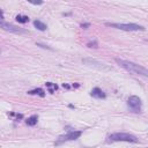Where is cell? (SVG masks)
Segmentation results:
<instances>
[{"instance_id": "cell-1", "label": "cell", "mask_w": 148, "mask_h": 148, "mask_svg": "<svg viewBox=\"0 0 148 148\" xmlns=\"http://www.w3.org/2000/svg\"><path fill=\"white\" fill-rule=\"evenodd\" d=\"M116 62L120 67L125 68L128 72H132L134 74H138V75H141L143 78H147L148 77V71L145 67H142V66H140V65H138L135 62H132V61H128V60H123V59H119V58H116Z\"/></svg>"}, {"instance_id": "cell-2", "label": "cell", "mask_w": 148, "mask_h": 148, "mask_svg": "<svg viewBox=\"0 0 148 148\" xmlns=\"http://www.w3.org/2000/svg\"><path fill=\"white\" fill-rule=\"evenodd\" d=\"M108 27H112L116 29H120V30H125V31H142L145 30V28L142 26L135 24V23H105Z\"/></svg>"}, {"instance_id": "cell-3", "label": "cell", "mask_w": 148, "mask_h": 148, "mask_svg": "<svg viewBox=\"0 0 148 148\" xmlns=\"http://www.w3.org/2000/svg\"><path fill=\"white\" fill-rule=\"evenodd\" d=\"M109 140L112 142H118V141H125V142H139V140L136 139V136L130 134V133H113L111 135H109Z\"/></svg>"}, {"instance_id": "cell-4", "label": "cell", "mask_w": 148, "mask_h": 148, "mask_svg": "<svg viewBox=\"0 0 148 148\" xmlns=\"http://www.w3.org/2000/svg\"><path fill=\"white\" fill-rule=\"evenodd\" d=\"M82 134L81 131H69L68 133L64 134V135H60L56 142V145H60L62 142H66V141H72V140H77L78 138H80Z\"/></svg>"}, {"instance_id": "cell-5", "label": "cell", "mask_w": 148, "mask_h": 148, "mask_svg": "<svg viewBox=\"0 0 148 148\" xmlns=\"http://www.w3.org/2000/svg\"><path fill=\"white\" fill-rule=\"evenodd\" d=\"M0 28H3L4 30L6 31H10V33H14V34H27L28 31L22 29V28H19L14 24H11V23H7L5 21H1L0 20Z\"/></svg>"}, {"instance_id": "cell-6", "label": "cell", "mask_w": 148, "mask_h": 148, "mask_svg": "<svg viewBox=\"0 0 148 148\" xmlns=\"http://www.w3.org/2000/svg\"><path fill=\"white\" fill-rule=\"evenodd\" d=\"M82 62L86 64V65H88V66L95 67V68H97V69H102V71H109V69H110V67L107 66L105 64L100 62V61H97V60H95V59H92V58H84V59H82Z\"/></svg>"}, {"instance_id": "cell-7", "label": "cell", "mask_w": 148, "mask_h": 148, "mask_svg": "<svg viewBox=\"0 0 148 148\" xmlns=\"http://www.w3.org/2000/svg\"><path fill=\"white\" fill-rule=\"evenodd\" d=\"M141 100L138 97V96H131L128 100H127V105L130 107L131 110H133L134 112H140L141 110Z\"/></svg>"}, {"instance_id": "cell-8", "label": "cell", "mask_w": 148, "mask_h": 148, "mask_svg": "<svg viewBox=\"0 0 148 148\" xmlns=\"http://www.w3.org/2000/svg\"><path fill=\"white\" fill-rule=\"evenodd\" d=\"M90 95L93 96V97H95V98H105V94H104V92L102 90V89H100V88H94L93 90H92V93H90Z\"/></svg>"}, {"instance_id": "cell-9", "label": "cell", "mask_w": 148, "mask_h": 148, "mask_svg": "<svg viewBox=\"0 0 148 148\" xmlns=\"http://www.w3.org/2000/svg\"><path fill=\"white\" fill-rule=\"evenodd\" d=\"M34 26L38 29V30H41V31H44V30H46V24L45 23H43L42 21H39V20H35L34 21Z\"/></svg>"}, {"instance_id": "cell-10", "label": "cell", "mask_w": 148, "mask_h": 148, "mask_svg": "<svg viewBox=\"0 0 148 148\" xmlns=\"http://www.w3.org/2000/svg\"><path fill=\"white\" fill-rule=\"evenodd\" d=\"M37 120H38V116H37V115H34V116L29 117V118L26 120V123H27L29 126H34V125L37 124Z\"/></svg>"}, {"instance_id": "cell-11", "label": "cell", "mask_w": 148, "mask_h": 148, "mask_svg": "<svg viewBox=\"0 0 148 148\" xmlns=\"http://www.w3.org/2000/svg\"><path fill=\"white\" fill-rule=\"evenodd\" d=\"M28 94H30V95H39L41 97H44V92H43V89H41V88H37V89H34V90H30V92H28Z\"/></svg>"}, {"instance_id": "cell-12", "label": "cell", "mask_w": 148, "mask_h": 148, "mask_svg": "<svg viewBox=\"0 0 148 148\" xmlns=\"http://www.w3.org/2000/svg\"><path fill=\"white\" fill-rule=\"evenodd\" d=\"M16 21L20 22V23H27L29 21V18L28 16H24V15H18L16 16Z\"/></svg>"}, {"instance_id": "cell-13", "label": "cell", "mask_w": 148, "mask_h": 148, "mask_svg": "<svg viewBox=\"0 0 148 148\" xmlns=\"http://www.w3.org/2000/svg\"><path fill=\"white\" fill-rule=\"evenodd\" d=\"M46 87L49 88V92L51 93V94H53V92L54 90H57V85L56 84H52V82H46Z\"/></svg>"}, {"instance_id": "cell-14", "label": "cell", "mask_w": 148, "mask_h": 148, "mask_svg": "<svg viewBox=\"0 0 148 148\" xmlns=\"http://www.w3.org/2000/svg\"><path fill=\"white\" fill-rule=\"evenodd\" d=\"M87 46H89V48H97V43L94 41V42H89L88 44H87Z\"/></svg>"}, {"instance_id": "cell-15", "label": "cell", "mask_w": 148, "mask_h": 148, "mask_svg": "<svg viewBox=\"0 0 148 148\" xmlns=\"http://www.w3.org/2000/svg\"><path fill=\"white\" fill-rule=\"evenodd\" d=\"M88 27H90V23H82L81 24V28H84V29H87Z\"/></svg>"}, {"instance_id": "cell-16", "label": "cell", "mask_w": 148, "mask_h": 148, "mask_svg": "<svg viewBox=\"0 0 148 148\" xmlns=\"http://www.w3.org/2000/svg\"><path fill=\"white\" fill-rule=\"evenodd\" d=\"M0 16H1V18H3V13H1V12H0Z\"/></svg>"}]
</instances>
